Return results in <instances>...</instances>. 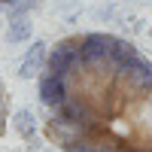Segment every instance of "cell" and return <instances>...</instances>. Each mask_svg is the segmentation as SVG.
<instances>
[{
  "instance_id": "obj_5",
  "label": "cell",
  "mask_w": 152,
  "mask_h": 152,
  "mask_svg": "<svg viewBox=\"0 0 152 152\" xmlns=\"http://www.w3.org/2000/svg\"><path fill=\"white\" fill-rule=\"evenodd\" d=\"M6 119H9V94H6L3 82H0V137L6 134Z\"/></svg>"
},
{
  "instance_id": "obj_2",
  "label": "cell",
  "mask_w": 152,
  "mask_h": 152,
  "mask_svg": "<svg viewBox=\"0 0 152 152\" xmlns=\"http://www.w3.org/2000/svg\"><path fill=\"white\" fill-rule=\"evenodd\" d=\"M49 46L46 40H34L31 43V49L21 55V61H18V79H34V76H40L43 73V67H46V58H49Z\"/></svg>"
},
{
  "instance_id": "obj_1",
  "label": "cell",
  "mask_w": 152,
  "mask_h": 152,
  "mask_svg": "<svg viewBox=\"0 0 152 152\" xmlns=\"http://www.w3.org/2000/svg\"><path fill=\"white\" fill-rule=\"evenodd\" d=\"M37 79L46 140L61 152H152V61L131 40L70 34Z\"/></svg>"
},
{
  "instance_id": "obj_3",
  "label": "cell",
  "mask_w": 152,
  "mask_h": 152,
  "mask_svg": "<svg viewBox=\"0 0 152 152\" xmlns=\"http://www.w3.org/2000/svg\"><path fill=\"white\" fill-rule=\"evenodd\" d=\"M9 125H12V131H15L24 143H37V119H34V113L28 107H21V110L12 113Z\"/></svg>"
},
{
  "instance_id": "obj_4",
  "label": "cell",
  "mask_w": 152,
  "mask_h": 152,
  "mask_svg": "<svg viewBox=\"0 0 152 152\" xmlns=\"http://www.w3.org/2000/svg\"><path fill=\"white\" fill-rule=\"evenodd\" d=\"M31 34H34V21L31 18H12V21H6V43H12V46L31 43Z\"/></svg>"
},
{
  "instance_id": "obj_6",
  "label": "cell",
  "mask_w": 152,
  "mask_h": 152,
  "mask_svg": "<svg viewBox=\"0 0 152 152\" xmlns=\"http://www.w3.org/2000/svg\"><path fill=\"white\" fill-rule=\"evenodd\" d=\"M6 3H21V0H0V6H6Z\"/></svg>"
}]
</instances>
